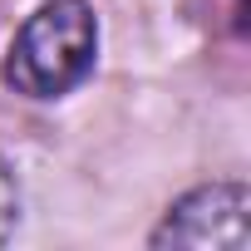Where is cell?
I'll use <instances>...</instances> for the list:
<instances>
[{"label": "cell", "mask_w": 251, "mask_h": 251, "mask_svg": "<svg viewBox=\"0 0 251 251\" xmlns=\"http://www.w3.org/2000/svg\"><path fill=\"white\" fill-rule=\"evenodd\" d=\"M94 59H99V15L84 0H50L20 25L0 74L25 99H64L94 74Z\"/></svg>", "instance_id": "cell-1"}, {"label": "cell", "mask_w": 251, "mask_h": 251, "mask_svg": "<svg viewBox=\"0 0 251 251\" xmlns=\"http://www.w3.org/2000/svg\"><path fill=\"white\" fill-rule=\"evenodd\" d=\"M153 251H246L251 246V192L246 182H207L192 187L168 207L158 231L148 236Z\"/></svg>", "instance_id": "cell-2"}, {"label": "cell", "mask_w": 251, "mask_h": 251, "mask_svg": "<svg viewBox=\"0 0 251 251\" xmlns=\"http://www.w3.org/2000/svg\"><path fill=\"white\" fill-rule=\"evenodd\" d=\"M15 222H20V182H15L10 163L0 158V241L15 231Z\"/></svg>", "instance_id": "cell-3"}]
</instances>
